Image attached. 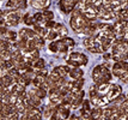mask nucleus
I'll return each mask as SVG.
<instances>
[{
    "label": "nucleus",
    "mask_w": 128,
    "mask_h": 120,
    "mask_svg": "<svg viewBox=\"0 0 128 120\" xmlns=\"http://www.w3.org/2000/svg\"><path fill=\"white\" fill-rule=\"evenodd\" d=\"M46 79H47V77H43V76L37 74V76L32 79V82H31V85L35 86V88H40V86L42 85V83L46 82Z\"/></svg>",
    "instance_id": "4468645a"
},
{
    "label": "nucleus",
    "mask_w": 128,
    "mask_h": 120,
    "mask_svg": "<svg viewBox=\"0 0 128 120\" xmlns=\"http://www.w3.org/2000/svg\"><path fill=\"white\" fill-rule=\"evenodd\" d=\"M118 79L121 80L122 83H126V84H128V70L122 74V76H121V77H120V78H118Z\"/></svg>",
    "instance_id": "cd10ccee"
},
{
    "label": "nucleus",
    "mask_w": 128,
    "mask_h": 120,
    "mask_svg": "<svg viewBox=\"0 0 128 120\" xmlns=\"http://www.w3.org/2000/svg\"><path fill=\"white\" fill-rule=\"evenodd\" d=\"M2 37H4L5 40L10 41V42H12V43H14V42L18 40V33L13 31V30H7V33H6Z\"/></svg>",
    "instance_id": "f8f14e48"
},
{
    "label": "nucleus",
    "mask_w": 128,
    "mask_h": 120,
    "mask_svg": "<svg viewBox=\"0 0 128 120\" xmlns=\"http://www.w3.org/2000/svg\"><path fill=\"white\" fill-rule=\"evenodd\" d=\"M58 34H59V37H60V39L68 36V30H67V28L64 25V24H62L61 27H60V29L58 30Z\"/></svg>",
    "instance_id": "412c9836"
},
{
    "label": "nucleus",
    "mask_w": 128,
    "mask_h": 120,
    "mask_svg": "<svg viewBox=\"0 0 128 120\" xmlns=\"http://www.w3.org/2000/svg\"><path fill=\"white\" fill-rule=\"evenodd\" d=\"M48 49L52 53H59V40L50 41V43L48 45Z\"/></svg>",
    "instance_id": "f3484780"
},
{
    "label": "nucleus",
    "mask_w": 128,
    "mask_h": 120,
    "mask_svg": "<svg viewBox=\"0 0 128 120\" xmlns=\"http://www.w3.org/2000/svg\"><path fill=\"white\" fill-rule=\"evenodd\" d=\"M92 80L94 83L100 85V84H104V83H110V80L112 79V69L106 67L104 64H100L96 65L94 70H92Z\"/></svg>",
    "instance_id": "f257e3e1"
},
{
    "label": "nucleus",
    "mask_w": 128,
    "mask_h": 120,
    "mask_svg": "<svg viewBox=\"0 0 128 120\" xmlns=\"http://www.w3.org/2000/svg\"><path fill=\"white\" fill-rule=\"evenodd\" d=\"M1 107H2V102H1V100H0V110H1Z\"/></svg>",
    "instance_id": "f704fd0d"
},
{
    "label": "nucleus",
    "mask_w": 128,
    "mask_h": 120,
    "mask_svg": "<svg viewBox=\"0 0 128 120\" xmlns=\"http://www.w3.org/2000/svg\"><path fill=\"white\" fill-rule=\"evenodd\" d=\"M95 39H96V35H91V36H85L83 40V45L86 48H90V47L94 46L95 43Z\"/></svg>",
    "instance_id": "2eb2a0df"
},
{
    "label": "nucleus",
    "mask_w": 128,
    "mask_h": 120,
    "mask_svg": "<svg viewBox=\"0 0 128 120\" xmlns=\"http://www.w3.org/2000/svg\"><path fill=\"white\" fill-rule=\"evenodd\" d=\"M36 73L37 74H40V76H43V77H48V74H49V71L46 69H41V70H38V71H36Z\"/></svg>",
    "instance_id": "bb28decb"
},
{
    "label": "nucleus",
    "mask_w": 128,
    "mask_h": 120,
    "mask_svg": "<svg viewBox=\"0 0 128 120\" xmlns=\"http://www.w3.org/2000/svg\"><path fill=\"white\" fill-rule=\"evenodd\" d=\"M35 94L38 97H41L42 100H44L46 97H48V91L44 90L43 88H35Z\"/></svg>",
    "instance_id": "a211bd4d"
},
{
    "label": "nucleus",
    "mask_w": 128,
    "mask_h": 120,
    "mask_svg": "<svg viewBox=\"0 0 128 120\" xmlns=\"http://www.w3.org/2000/svg\"><path fill=\"white\" fill-rule=\"evenodd\" d=\"M22 22L25 25H28V27H32L34 24H35V21H34V17L31 13H29V12H26L24 16L22 17Z\"/></svg>",
    "instance_id": "ddd939ff"
},
{
    "label": "nucleus",
    "mask_w": 128,
    "mask_h": 120,
    "mask_svg": "<svg viewBox=\"0 0 128 120\" xmlns=\"http://www.w3.org/2000/svg\"><path fill=\"white\" fill-rule=\"evenodd\" d=\"M20 118H19V114L18 113H13V114L8 115V120H19Z\"/></svg>",
    "instance_id": "2f4dec72"
},
{
    "label": "nucleus",
    "mask_w": 128,
    "mask_h": 120,
    "mask_svg": "<svg viewBox=\"0 0 128 120\" xmlns=\"http://www.w3.org/2000/svg\"><path fill=\"white\" fill-rule=\"evenodd\" d=\"M126 33H128V21L126 22Z\"/></svg>",
    "instance_id": "72a5a7b5"
},
{
    "label": "nucleus",
    "mask_w": 128,
    "mask_h": 120,
    "mask_svg": "<svg viewBox=\"0 0 128 120\" xmlns=\"http://www.w3.org/2000/svg\"><path fill=\"white\" fill-rule=\"evenodd\" d=\"M90 21L84 16V13L78 7H76L71 13V19H70V24H71V29H72L74 33L80 34L82 30L84 29V27L89 23Z\"/></svg>",
    "instance_id": "f03ea898"
},
{
    "label": "nucleus",
    "mask_w": 128,
    "mask_h": 120,
    "mask_svg": "<svg viewBox=\"0 0 128 120\" xmlns=\"http://www.w3.org/2000/svg\"><path fill=\"white\" fill-rule=\"evenodd\" d=\"M84 97H85V91H84L83 89L76 92V97H74V101H73L72 106H71V107H72V109H78L79 107H82V104H83V101L85 100Z\"/></svg>",
    "instance_id": "6e6552de"
},
{
    "label": "nucleus",
    "mask_w": 128,
    "mask_h": 120,
    "mask_svg": "<svg viewBox=\"0 0 128 120\" xmlns=\"http://www.w3.org/2000/svg\"><path fill=\"white\" fill-rule=\"evenodd\" d=\"M84 76V71L83 69H80V67H72L71 70V72L68 73V78L70 79H79V78H82Z\"/></svg>",
    "instance_id": "1a4fd4ad"
},
{
    "label": "nucleus",
    "mask_w": 128,
    "mask_h": 120,
    "mask_svg": "<svg viewBox=\"0 0 128 120\" xmlns=\"http://www.w3.org/2000/svg\"><path fill=\"white\" fill-rule=\"evenodd\" d=\"M68 49H70V48H68L61 40H59V52H68Z\"/></svg>",
    "instance_id": "a878e982"
},
{
    "label": "nucleus",
    "mask_w": 128,
    "mask_h": 120,
    "mask_svg": "<svg viewBox=\"0 0 128 120\" xmlns=\"http://www.w3.org/2000/svg\"><path fill=\"white\" fill-rule=\"evenodd\" d=\"M56 37H59V34H58V31L56 30H49V33L47 35V37H46V40H49V41H55Z\"/></svg>",
    "instance_id": "aec40b11"
},
{
    "label": "nucleus",
    "mask_w": 128,
    "mask_h": 120,
    "mask_svg": "<svg viewBox=\"0 0 128 120\" xmlns=\"http://www.w3.org/2000/svg\"><path fill=\"white\" fill-rule=\"evenodd\" d=\"M48 98H49V102L54 106H58L62 102V98L64 96L60 92V89L59 88H52L49 91H48Z\"/></svg>",
    "instance_id": "39448f33"
},
{
    "label": "nucleus",
    "mask_w": 128,
    "mask_h": 120,
    "mask_svg": "<svg viewBox=\"0 0 128 120\" xmlns=\"http://www.w3.org/2000/svg\"><path fill=\"white\" fill-rule=\"evenodd\" d=\"M80 0H60L59 1V9L62 13L65 15H70L72 11L77 7L78 3Z\"/></svg>",
    "instance_id": "20e7f679"
},
{
    "label": "nucleus",
    "mask_w": 128,
    "mask_h": 120,
    "mask_svg": "<svg viewBox=\"0 0 128 120\" xmlns=\"http://www.w3.org/2000/svg\"><path fill=\"white\" fill-rule=\"evenodd\" d=\"M43 16H44V18L47 21H53L54 19V13H53V11H50V10H44L43 11Z\"/></svg>",
    "instance_id": "4be33fe9"
},
{
    "label": "nucleus",
    "mask_w": 128,
    "mask_h": 120,
    "mask_svg": "<svg viewBox=\"0 0 128 120\" xmlns=\"http://www.w3.org/2000/svg\"><path fill=\"white\" fill-rule=\"evenodd\" d=\"M32 67H34V70H35V71H38V70H41V69H44V67H46L44 59H43V58H40V59H37V60L34 63Z\"/></svg>",
    "instance_id": "dca6fc26"
},
{
    "label": "nucleus",
    "mask_w": 128,
    "mask_h": 120,
    "mask_svg": "<svg viewBox=\"0 0 128 120\" xmlns=\"http://www.w3.org/2000/svg\"><path fill=\"white\" fill-rule=\"evenodd\" d=\"M26 31H28V28H23L18 31V37L19 39H26Z\"/></svg>",
    "instance_id": "393cba45"
},
{
    "label": "nucleus",
    "mask_w": 128,
    "mask_h": 120,
    "mask_svg": "<svg viewBox=\"0 0 128 120\" xmlns=\"http://www.w3.org/2000/svg\"><path fill=\"white\" fill-rule=\"evenodd\" d=\"M60 40L66 45L68 48H72V47L76 46V42H74V40H73L72 37H68V36H66V37H62V39H60Z\"/></svg>",
    "instance_id": "6ab92c4d"
},
{
    "label": "nucleus",
    "mask_w": 128,
    "mask_h": 120,
    "mask_svg": "<svg viewBox=\"0 0 128 120\" xmlns=\"http://www.w3.org/2000/svg\"><path fill=\"white\" fill-rule=\"evenodd\" d=\"M103 3H104V0H91V4L95 5L96 7H100L103 5Z\"/></svg>",
    "instance_id": "c85d7f7f"
},
{
    "label": "nucleus",
    "mask_w": 128,
    "mask_h": 120,
    "mask_svg": "<svg viewBox=\"0 0 128 120\" xmlns=\"http://www.w3.org/2000/svg\"><path fill=\"white\" fill-rule=\"evenodd\" d=\"M22 17L19 11L17 10H11V11H5L4 19H5V25L8 27H17L19 22H22Z\"/></svg>",
    "instance_id": "7ed1b4c3"
},
{
    "label": "nucleus",
    "mask_w": 128,
    "mask_h": 120,
    "mask_svg": "<svg viewBox=\"0 0 128 120\" xmlns=\"http://www.w3.org/2000/svg\"><path fill=\"white\" fill-rule=\"evenodd\" d=\"M102 55H103V59H104L106 61H109V60H110V59L112 58V52H110V53H109V52H106V53H103Z\"/></svg>",
    "instance_id": "c756f323"
},
{
    "label": "nucleus",
    "mask_w": 128,
    "mask_h": 120,
    "mask_svg": "<svg viewBox=\"0 0 128 120\" xmlns=\"http://www.w3.org/2000/svg\"><path fill=\"white\" fill-rule=\"evenodd\" d=\"M102 114H103V107H92L90 120H100Z\"/></svg>",
    "instance_id": "9d476101"
},
{
    "label": "nucleus",
    "mask_w": 128,
    "mask_h": 120,
    "mask_svg": "<svg viewBox=\"0 0 128 120\" xmlns=\"http://www.w3.org/2000/svg\"><path fill=\"white\" fill-rule=\"evenodd\" d=\"M84 84H85V79H84L83 77L79 78V79L72 80V90L73 91H79V90H82Z\"/></svg>",
    "instance_id": "9b49d317"
},
{
    "label": "nucleus",
    "mask_w": 128,
    "mask_h": 120,
    "mask_svg": "<svg viewBox=\"0 0 128 120\" xmlns=\"http://www.w3.org/2000/svg\"><path fill=\"white\" fill-rule=\"evenodd\" d=\"M127 98H128V92H127Z\"/></svg>",
    "instance_id": "c9c22d12"
},
{
    "label": "nucleus",
    "mask_w": 128,
    "mask_h": 120,
    "mask_svg": "<svg viewBox=\"0 0 128 120\" xmlns=\"http://www.w3.org/2000/svg\"><path fill=\"white\" fill-rule=\"evenodd\" d=\"M67 59H72V60H76L80 64V66H86L88 63H89V58L88 55H85L84 53H80V52H71L68 54V58Z\"/></svg>",
    "instance_id": "423d86ee"
},
{
    "label": "nucleus",
    "mask_w": 128,
    "mask_h": 120,
    "mask_svg": "<svg viewBox=\"0 0 128 120\" xmlns=\"http://www.w3.org/2000/svg\"><path fill=\"white\" fill-rule=\"evenodd\" d=\"M4 15H5V11H1V10H0V18L4 17Z\"/></svg>",
    "instance_id": "473e14b6"
},
{
    "label": "nucleus",
    "mask_w": 128,
    "mask_h": 120,
    "mask_svg": "<svg viewBox=\"0 0 128 120\" xmlns=\"http://www.w3.org/2000/svg\"><path fill=\"white\" fill-rule=\"evenodd\" d=\"M55 24H56V22L54 19L53 21H47L44 24V28H47L48 30H53V29L55 28Z\"/></svg>",
    "instance_id": "b1692460"
},
{
    "label": "nucleus",
    "mask_w": 128,
    "mask_h": 120,
    "mask_svg": "<svg viewBox=\"0 0 128 120\" xmlns=\"http://www.w3.org/2000/svg\"><path fill=\"white\" fill-rule=\"evenodd\" d=\"M29 5L36 10H48L52 5V0H29Z\"/></svg>",
    "instance_id": "0eeeda50"
},
{
    "label": "nucleus",
    "mask_w": 128,
    "mask_h": 120,
    "mask_svg": "<svg viewBox=\"0 0 128 120\" xmlns=\"http://www.w3.org/2000/svg\"><path fill=\"white\" fill-rule=\"evenodd\" d=\"M66 64L71 67H80V64L76 60H72V59H66Z\"/></svg>",
    "instance_id": "5701e85b"
},
{
    "label": "nucleus",
    "mask_w": 128,
    "mask_h": 120,
    "mask_svg": "<svg viewBox=\"0 0 128 120\" xmlns=\"http://www.w3.org/2000/svg\"><path fill=\"white\" fill-rule=\"evenodd\" d=\"M7 30H8V29H7L6 25H0V35H1V36H4V35L7 33Z\"/></svg>",
    "instance_id": "7c9ffc66"
}]
</instances>
